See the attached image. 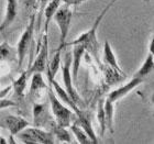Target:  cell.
I'll use <instances>...</instances> for the list:
<instances>
[{
	"label": "cell",
	"mask_w": 154,
	"mask_h": 144,
	"mask_svg": "<svg viewBox=\"0 0 154 144\" xmlns=\"http://www.w3.org/2000/svg\"><path fill=\"white\" fill-rule=\"evenodd\" d=\"M48 100H50V107H51L52 113L54 117V120L57 124L68 128L76 119V113L63 103L55 95L54 90L51 85H48Z\"/></svg>",
	"instance_id": "obj_1"
},
{
	"label": "cell",
	"mask_w": 154,
	"mask_h": 144,
	"mask_svg": "<svg viewBox=\"0 0 154 144\" xmlns=\"http://www.w3.org/2000/svg\"><path fill=\"white\" fill-rule=\"evenodd\" d=\"M116 1H117V0H111V1L106 6V8L98 14V17H97L96 20H95V22H94L93 26H91L88 31H86L85 33L80 34L78 38H75L74 41L69 42V43L66 42V46H72V45L80 43V44L85 45L86 51L87 50H89V51H94L95 53H97V47H98V42H97V30H98V28H99V24H100V22L103 21V17L106 16V13L108 12L110 8L115 5Z\"/></svg>",
	"instance_id": "obj_2"
},
{
	"label": "cell",
	"mask_w": 154,
	"mask_h": 144,
	"mask_svg": "<svg viewBox=\"0 0 154 144\" xmlns=\"http://www.w3.org/2000/svg\"><path fill=\"white\" fill-rule=\"evenodd\" d=\"M73 19V11L71 7L67 5H63L57 9L53 16V20L55 21L56 26H58L60 30V46L57 48L64 50L66 47V40H67L68 32L71 29V23Z\"/></svg>",
	"instance_id": "obj_3"
},
{
	"label": "cell",
	"mask_w": 154,
	"mask_h": 144,
	"mask_svg": "<svg viewBox=\"0 0 154 144\" xmlns=\"http://www.w3.org/2000/svg\"><path fill=\"white\" fill-rule=\"evenodd\" d=\"M17 135L20 141L26 144H52L55 142L54 135L51 131L43 130L38 127H26Z\"/></svg>",
	"instance_id": "obj_4"
},
{
	"label": "cell",
	"mask_w": 154,
	"mask_h": 144,
	"mask_svg": "<svg viewBox=\"0 0 154 144\" xmlns=\"http://www.w3.org/2000/svg\"><path fill=\"white\" fill-rule=\"evenodd\" d=\"M72 52L66 51L64 54V62L62 64V76H63V83H64V89L66 93L69 95L73 101L76 103L78 107L83 106V100L78 95L77 90L75 89L73 85V77H72Z\"/></svg>",
	"instance_id": "obj_5"
},
{
	"label": "cell",
	"mask_w": 154,
	"mask_h": 144,
	"mask_svg": "<svg viewBox=\"0 0 154 144\" xmlns=\"http://www.w3.org/2000/svg\"><path fill=\"white\" fill-rule=\"evenodd\" d=\"M35 17L33 14L31 17V20H30L29 24L26 26V29L24 30V32L22 33L21 38H19V42H18V45H17V62H18V66L21 67L23 64V62L26 60V56L29 52L30 45L32 43L33 40V33H34V26H35Z\"/></svg>",
	"instance_id": "obj_6"
},
{
	"label": "cell",
	"mask_w": 154,
	"mask_h": 144,
	"mask_svg": "<svg viewBox=\"0 0 154 144\" xmlns=\"http://www.w3.org/2000/svg\"><path fill=\"white\" fill-rule=\"evenodd\" d=\"M38 54L36 55L35 60L33 62L32 66L28 71L29 75H32L33 73H43L48 67V33H44L43 41L41 42V46L38 48Z\"/></svg>",
	"instance_id": "obj_7"
},
{
	"label": "cell",
	"mask_w": 154,
	"mask_h": 144,
	"mask_svg": "<svg viewBox=\"0 0 154 144\" xmlns=\"http://www.w3.org/2000/svg\"><path fill=\"white\" fill-rule=\"evenodd\" d=\"M54 119L52 118L46 103H34L33 106V123L34 127L48 129Z\"/></svg>",
	"instance_id": "obj_8"
},
{
	"label": "cell",
	"mask_w": 154,
	"mask_h": 144,
	"mask_svg": "<svg viewBox=\"0 0 154 144\" xmlns=\"http://www.w3.org/2000/svg\"><path fill=\"white\" fill-rule=\"evenodd\" d=\"M0 125L6 128L10 132V134L16 136L20 131H22L23 129L29 127V121H26V119L19 115H7L2 118L0 121Z\"/></svg>",
	"instance_id": "obj_9"
},
{
	"label": "cell",
	"mask_w": 154,
	"mask_h": 144,
	"mask_svg": "<svg viewBox=\"0 0 154 144\" xmlns=\"http://www.w3.org/2000/svg\"><path fill=\"white\" fill-rule=\"evenodd\" d=\"M143 81H144V79H143V78L133 76V78H132L129 83L125 84L123 86L119 87V88H117V89L112 90V91L108 95V97H107V98H108L109 100H111L112 103H116V101H118L119 99H121V98H123V97L127 96L128 93H131L134 88H137L138 86H140Z\"/></svg>",
	"instance_id": "obj_10"
},
{
	"label": "cell",
	"mask_w": 154,
	"mask_h": 144,
	"mask_svg": "<svg viewBox=\"0 0 154 144\" xmlns=\"http://www.w3.org/2000/svg\"><path fill=\"white\" fill-rule=\"evenodd\" d=\"M17 14H18V0H6V11L2 22L0 23V32H3L12 24L17 18Z\"/></svg>",
	"instance_id": "obj_11"
},
{
	"label": "cell",
	"mask_w": 154,
	"mask_h": 144,
	"mask_svg": "<svg viewBox=\"0 0 154 144\" xmlns=\"http://www.w3.org/2000/svg\"><path fill=\"white\" fill-rule=\"evenodd\" d=\"M75 124L79 125L80 128L83 129L84 131L86 132V134L88 135V138L90 139V141L93 142V143H98L99 140L97 138L96 133H95V130L93 129V125H91V120L89 119V117L85 113L84 111L80 110L78 113L76 115V119L74 120Z\"/></svg>",
	"instance_id": "obj_12"
},
{
	"label": "cell",
	"mask_w": 154,
	"mask_h": 144,
	"mask_svg": "<svg viewBox=\"0 0 154 144\" xmlns=\"http://www.w3.org/2000/svg\"><path fill=\"white\" fill-rule=\"evenodd\" d=\"M51 86H52V88H53V90H54L55 95L57 96V98L61 100L62 103H65L67 107H69L76 115L80 111L79 107L73 101V99H72L71 97H69V95L66 93V90L64 89V87H62L61 85L55 80V78L51 81Z\"/></svg>",
	"instance_id": "obj_13"
},
{
	"label": "cell",
	"mask_w": 154,
	"mask_h": 144,
	"mask_svg": "<svg viewBox=\"0 0 154 144\" xmlns=\"http://www.w3.org/2000/svg\"><path fill=\"white\" fill-rule=\"evenodd\" d=\"M73 46V51H72V77H73V80L77 79V75H78V71H79V66H80V62H82V58H83L84 54L86 53V47L84 44H74L72 45Z\"/></svg>",
	"instance_id": "obj_14"
},
{
	"label": "cell",
	"mask_w": 154,
	"mask_h": 144,
	"mask_svg": "<svg viewBox=\"0 0 154 144\" xmlns=\"http://www.w3.org/2000/svg\"><path fill=\"white\" fill-rule=\"evenodd\" d=\"M103 62L106 63L110 68H112L113 71H116L117 73H119L122 76H125L123 71L121 69V67L119 66L118 61H117V57H116L115 53L112 51V47L110 45L109 41L106 40L105 43H103Z\"/></svg>",
	"instance_id": "obj_15"
},
{
	"label": "cell",
	"mask_w": 154,
	"mask_h": 144,
	"mask_svg": "<svg viewBox=\"0 0 154 144\" xmlns=\"http://www.w3.org/2000/svg\"><path fill=\"white\" fill-rule=\"evenodd\" d=\"M61 56H62V48H57L54 53L52 60L48 63V85H51V81L55 78L56 74L58 72L60 65H61Z\"/></svg>",
	"instance_id": "obj_16"
},
{
	"label": "cell",
	"mask_w": 154,
	"mask_h": 144,
	"mask_svg": "<svg viewBox=\"0 0 154 144\" xmlns=\"http://www.w3.org/2000/svg\"><path fill=\"white\" fill-rule=\"evenodd\" d=\"M63 3L62 0H51L50 2L46 5V7L44 8V33L48 32V26L51 20L53 19V16L55 14V12L57 11V9L61 7V5Z\"/></svg>",
	"instance_id": "obj_17"
},
{
	"label": "cell",
	"mask_w": 154,
	"mask_h": 144,
	"mask_svg": "<svg viewBox=\"0 0 154 144\" xmlns=\"http://www.w3.org/2000/svg\"><path fill=\"white\" fill-rule=\"evenodd\" d=\"M153 67H154V55H153V52L149 51V54L146 55V57H145L144 62H143L142 65L140 66V68H139L138 71H137V73L134 74V76L140 77V78H143V79H144L145 77L149 76V75L152 73Z\"/></svg>",
	"instance_id": "obj_18"
},
{
	"label": "cell",
	"mask_w": 154,
	"mask_h": 144,
	"mask_svg": "<svg viewBox=\"0 0 154 144\" xmlns=\"http://www.w3.org/2000/svg\"><path fill=\"white\" fill-rule=\"evenodd\" d=\"M32 76V81L30 86V95L33 97H38L41 90H45L48 88V85L45 84L42 77V73H33Z\"/></svg>",
	"instance_id": "obj_19"
},
{
	"label": "cell",
	"mask_w": 154,
	"mask_h": 144,
	"mask_svg": "<svg viewBox=\"0 0 154 144\" xmlns=\"http://www.w3.org/2000/svg\"><path fill=\"white\" fill-rule=\"evenodd\" d=\"M111 100L108 98L103 100V110H105V117H106V127L109 130L110 133H113V118H115V106Z\"/></svg>",
	"instance_id": "obj_20"
},
{
	"label": "cell",
	"mask_w": 154,
	"mask_h": 144,
	"mask_svg": "<svg viewBox=\"0 0 154 144\" xmlns=\"http://www.w3.org/2000/svg\"><path fill=\"white\" fill-rule=\"evenodd\" d=\"M52 130V133L54 135V138H57L60 140V142H68L71 143L72 142V138H71V133L67 131V129L65 127H62V125L57 124L55 120L51 123L50 128Z\"/></svg>",
	"instance_id": "obj_21"
},
{
	"label": "cell",
	"mask_w": 154,
	"mask_h": 144,
	"mask_svg": "<svg viewBox=\"0 0 154 144\" xmlns=\"http://www.w3.org/2000/svg\"><path fill=\"white\" fill-rule=\"evenodd\" d=\"M28 77H29V74L28 71L22 72L21 75H20L16 80H13L12 83V88L14 90V93L16 96L21 99L23 96H24V90H26V81H28Z\"/></svg>",
	"instance_id": "obj_22"
},
{
	"label": "cell",
	"mask_w": 154,
	"mask_h": 144,
	"mask_svg": "<svg viewBox=\"0 0 154 144\" xmlns=\"http://www.w3.org/2000/svg\"><path fill=\"white\" fill-rule=\"evenodd\" d=\"M9 61V62H17V52L16 50L10 46V44L7 41L2 42L0 44V62Z\"/></svg>",
	"instance_id": "obj_23"
},
{
	"label": "cell",
	"mask_w": 154,
	"mask_h": 144,
	"mask_svg": "<svg viewBox=\"0 0 154 144\" xmlns=\"http://www.w3.org/2000/svg\"><path fill=\"white\" fill-rule=\"evenodd\" d=\"M69 128H71V131L73 132V134L75 135L76 141L78 142V143H80V144H90V143H93V142L90 141V139L88 138V135L86 134V132L84 131L79 125L75 124V123H72V124L69 125Z\"/></svg>",
	"instance_id": "obj_24"
},
{
	"label": "cell",
	"mask_w": 154,
	"mask_h": 144,
	"mask_svg": "<svg viewBox=\"0 0 154 144\" xmlns=\"http://www.w3.org/2000/svg\"><path fill=\"white\" fill-rule=\"evenodd\" d=\"M97 120L100 127V135H105L106 132V117H105V110H103V99L98 101V107H97Z\"/></svg>",
	"instance_id": "obj_25"
},
{
	"label": "cell",
	"mask_w": 154,
	"mask_h": 144,
	"mask_svg": "<svg viewBox=\"0 0 154 144\" xmlns=\"http://www.w3.org/2000/svg\"><path fill=\"white\" fill-rule=\"evenodd\" d=\"M16 106V103L12 101V100L6 99V98H0V110L6 108H10V107H14Z\"/></svg>",
	"instance_id": "obj_26"
},
{
	"label": "cell",
	"mask_w": 154,
	"mask_h": 144,
	"mask_svg": "<svg viewBox=\"0 0 154 144\" xmlns=\"http://www.w3.org/2000/svg\"><path fill=\"white\" fill-rule=\"evenodd\" d=\"M62 1H63V3H65V5H67L69 7H76L82 5L85 1H87V0H62Z\"/></svg>",
	"instance_id": "obj_27"
},
{
	"label": "cell",
	"mask_w": 154,
	"mask_h": 144,
	"mask_svg": "<svg viewBox=\"0 0 154 144\" xmlns=\"http://www.w3.org/2000/svg\"><path fill=\"white\" fill-rule=\"evenodd\" d=\"M0 143L2 144H7V140L5 138H2V136H0Z\"/></svg>",
	"instance_id": "obj_28"
},
{
	"label": "cell",
	"mask_w": 154,
	"mask_h": 144,
	"mask_svg": "<svg viewBox=\"0 0 154 144\" xmlns=\"http://www.w3.org/2000/svg\"><path fill=\"white\" fill-rule=\"evenodd\" d=\"M40 1H41L42 6H44V3H45V1H46V0H40Z\"/></svg>",
	"instance_id": "obj_29"
}]
</instances>
